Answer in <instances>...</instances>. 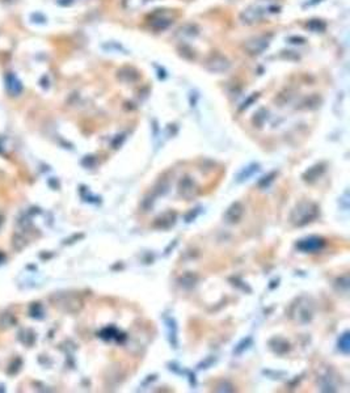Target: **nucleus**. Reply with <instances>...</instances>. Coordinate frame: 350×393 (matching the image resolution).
I'll list each match as a JSON object with an SVG mask.
<instances>
[{"label":"nucleus","instance_id":"obj_1","mask_svg":"<svg viewBox=\"0 0 350 393\" xmlns=\"http://www.w3.org/2000/svg\"><path fill=\"white\" fill-rule=\"evenodd\" d=\"M34 339H35V335H34V333L31 331V329H23V331L19 333V341L23 343H25V341H27V346H31V345H33Z\"/></svg>","mask_w":350,"mask_h":393},{"label":"nucleus","instance_id":"obj_2","mask_svg":"<svg viewBox=\"0 0 350 393\" xmlns=\"http://www.w3.org/2000/svg\"><path fill=\"white\" fill-rule=\"evenodd\" d=\"M15 323H16L15 316L9 315V313H5V315L1 316V320H0V324H1V327L4 328L13 327V324Z\"/></svg>","mask_w":350,"mask_h":393},{"label":"nucleus","instance_id":"obj_3","mask_svg":"<svg viewBox=\"0 0 350 393\" xmlns=\"http://www.w3.org/2000/svg\"><path fill=\"white\" fill-rule=\"evenodd\" d=\"M1 258H4V256L1 253H0V264H1Z\"/></svg>","mask_w":350,"mask_h":393}]
</instances>
